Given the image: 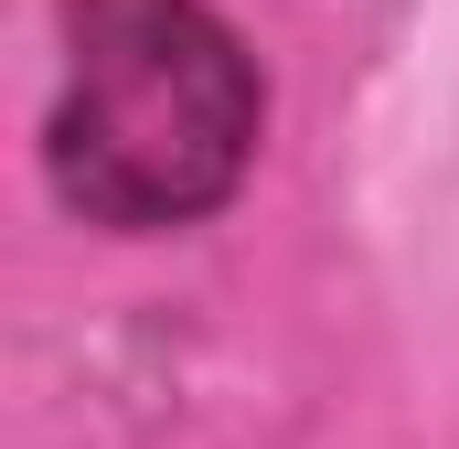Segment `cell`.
Returning a JSON list of instances; mask_svg holds the SVG:
<instances>
[{
  "label": "cell",
  "instance_id": "1",
  "mask_svg": "<svg viewBox=\"0 0 459 449\" xmlns=\"http://www.w3.org/2000/svg\"><path fill=\"white\" fill-rule=\"evenodd\" d=\"M43 161L86 224H193L256 161V65L204 0H65V97Z\"/></svg>",
  "mask_w": 459,
  "mask_h": 449
}]
</instances>
